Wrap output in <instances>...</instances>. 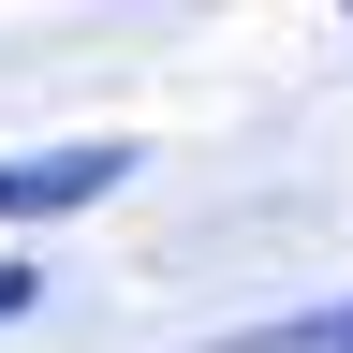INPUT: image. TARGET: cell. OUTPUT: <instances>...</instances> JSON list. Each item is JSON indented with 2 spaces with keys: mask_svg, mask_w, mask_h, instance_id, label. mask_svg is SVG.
<instances>
[{
  "mask_svg": "<svg viewBox=\"0 0 353 353\" xmlns=\"http://www.w3.org/2000/svg\"><path fill=\"white\" fill-rule=\"evenodd\" d=\"M118 176H132V148H30V162H0V221H59Z\"/></svg>",
  "mask_w": 353,
  "mask_h": 353,
  "instance_id": "cell-1",
  "label": "cell"
},
{
  "mask_svg": "<svg viewBox=\"0 0 353 353\" xmlns=\"http://www.w3.org/2000/svg\"><path fill=\"white\" fill-rule=\"evenodd\" d=\"M221 353H353V309H324V324H265V339H221Z\"/></svg>",
  "mask_w": 353,
  "mask_h": 353,
  "instance_id": "cell-2",
  "label": "cell"
},
{
  "mask_svg": "<svg viewBox=\"0 0 353 353\" xmlns=\"http://www.w3.org/2000/svg\"><path fill=\"white\" fill-rule=\"evenodd\" d=\"M15 309H30V265H0V324H15Z\"/></svg>",
  "mask_w": 353,
  "mask_h": 353,
  "instance_id": "cell-3",
  "label": "cell"
}]
</instances>
